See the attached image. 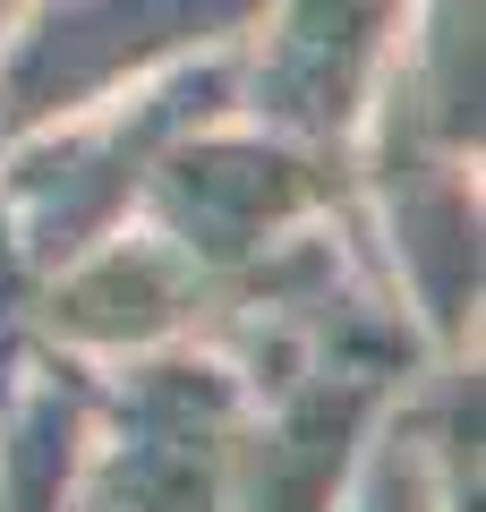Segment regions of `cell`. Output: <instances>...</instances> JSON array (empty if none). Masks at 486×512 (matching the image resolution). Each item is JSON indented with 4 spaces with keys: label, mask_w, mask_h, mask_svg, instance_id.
Returning <instances> with one entry per match:
<instances>
[{
    "label": "cell",
    "mask_w": 486,
    "mask_h": 512,
    "mask_svg": "<svg viewBox=\"0 0 486 512\" xmlns=\"http://www.w3.org/2000/svg\"><path fill=\"white\" fill-rule=\"evenodd\" d=\"M18 9H26V0H0V35H9V26H18Z\"/></svg>",
    "instance_id": "cell-10"
},
{
    "label": "cell",
    "mask_w": 486,
    "mask_h": 512,
    "mask_svg": "<svg viewBox=\"0 0 486 512\" xmlns=\"http://www.w3.org/2000/svg\"><path fill=\"white\" fill-rule=\"evenodd\" d=\"M231 94H239V43H222V52H197L180 69L145 77V86H120L52 128L9 137L0 146V222L35 256V274L69 265L111 222L137 214V188L154 171V154L180 128L231 111Z\"/></svg>",
    "instance_id": "cell-1"
},
{
    "label": "cell",
    "mask_w": 486,
    "mask_h": 512,
    "mask_svg": "<svg viewBox=\"0 0 486 512\" xmlns=\"http://www.w3.org/2000/svg\"><path fill=\"white\" fill-rule=\"evenodd\" d=\"M401 26H410V0H265L256 26L239 35L231 111L299 146L359 154Z\"/></svg>",
    "instance_id": "cell-6"
},
{
    "label": "cell",
    "mask_w": 486,
    "mask_h": 512,
    "mask_svg": "<svg viewBox=\"0 0 486 512\" xmlns=\"http://www.w3.org/2000/svg\"><path fill=\"white\" fill-rule=\"evenodd\" d=\"M410 384L359 376V367H316V376H290L273 393H248V419L231 444V512H333L367 436Z\"/></svg>",
    "instance_id": "cell-8"
},
{
    "label": "cell",
    "mask_w": 486,
    "mask_h": 512,
    "mask_svg": "<svg viewBox=\"0 0 486 512\" xmlns=\"http://www.w3.org/2000/svg\"><path fill=\"white\" fill-rule=\"evenodd\" d=\"M333 205H350V154L273 137L239 111L180 128L137 188V222H154L171 248H188L214 282Z\"/></svg>",
    "instance_id": "cell-3"
},
{
    "label": "cell",
    "mask_w": 486,
    "mask_h": 512,
    "mask_svg": "<svg viewBox=\"0 0 486 512\" xmlns=\"http://www.w3.org/2000/svg\"><path fill=\"white\" fill-rule=\"evenodd\" d=\"M239 419L248 393L205 342L94 367V436L69 512H231Z\"/></svg>",
    "instance_id": "cell-2"
},
{
    "label": "cell",
    "mask_w": 486,
    "mask_h": 512,
    "mask_svg": "<svg viewBox=\"0 0 486 512\" xmlns=\"http://www.w3.org/2000/svg\"><path fill=\"white\" fill-rule=\"evenodd\" d=\"M350 205L376 248L384 282L418 316L435 350H478V154H435V146H393L359 137L350 154Z\"/></svg>",
    "instance_id": "cell-5"
},
{
    "label": "cell",
    "mask_w": 486,
    "mask_h": 512,
    "mask_svg": "<svg viewBox=\"0 0 486 512\" xmlns=\"http://www.w3.org/2000/svg\"><path fill=\"white\" fill-rule=\"evenodd\" d=\"M205 316H214V274L137 214L111 222L69 265H52L43 299H35V333L86 367L171 350V342H205Z\"/></svg>",
    "instance_id": "cell-7"
},
{
    "label": "cell",
    "mask_w": 486,
    "mask_h": 512,
    "mask_svg": "<svg viewBox=\"0 0 486 512\" xmlns=\"http://www.w3.org/2000/svg\"><path fill=\"white\" fill-rule=\"evenodd\" d=\"M256 9L265 0H26L0 35V146L239 43Z\"/></svg>",
    "instance_id": "cell-4"
},
{
    "label": "cell",
    "mask_w": 486,
    "mask_h": 512,
    "mask_svg": "<svg viewBox=\"0 0 486 512\" xmlns=\"http://www.w3.org/2000/svg\"><path fill=\"white\" fill-rule=\"evenodd\" d=\"M35 299H43V274H35V256L18 248V231L0 222V402H9V384L35 367L43 333H35Z\"/></svg>",
    "instance_id": "cell-9"
}]
</instances>
